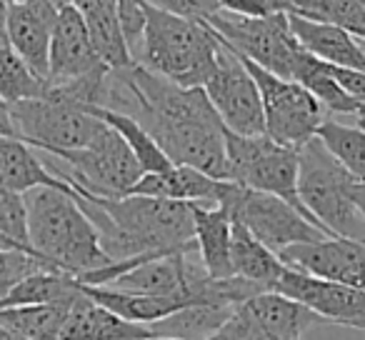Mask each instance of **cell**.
I'll use <instances>...</instances> for the list:
<instances>
[{"label": "cell", "mask_w": 365, "mask_h": 340, "mask_svg": "<svg viewBox=\"0 0 365 340\" xmlns=\"http://www.w3.org/2000/svg\"><path fill=\"white\" fill-rule=\"evenodd\" d=\"M13 340H28V338H21V335H16V338H13Z\"/></svg>", "instance_id": "bcb514c9"}, {"label": "cell", "mask_w": 365, "mask_h": 340, "mask_svg": "<svg viewBox=\"0 0 365 340\" xmlns=\"http://www.w3.org/2000/svg\"><path fill=\"white\" fill-rule=\"evenodd\" d=\"M106 63L93 48L88 28L73 3L58 11V21L51 38V56H48V86H61L78 78L106 71Z\"/></svg>", "instance_id": "9a60e30c"}, {"label": "cell", "mask_w": 365, "mask_h": 340, "mask_svg": "<svg viewBox=\"0 0 365 340\" xmlns=\"http://www.w3.org/2000/svg\"><path fill=\"white\" fill-rule=\"evenodd\" d=\"M8 0H0V46H6L8 41Z\"/></svg>", "instance_id": "f35d334b"}, {"label": "cell", "mask_w": 365, "mask_h": 340, "mask_svg": "<svg viewBox=\"0 0 365 340\" xmlns=\"http://www.w3.org/2000/svg\"><path fill=\"white\" fill-rule=\"evenodd\" d=\"M86 110H91L96 118H101L106 125H110L113 130H118L123 135V140L130 145V150L135 153L138 163L145 173H160V170H168L173 165L168 160V155L160 150L153 135L145 130L138 118L128 115V113H120V110H110V108H98V105H88Z\"/></svg>", "instance_id": "4316f807"}, {"label": "cell", "mask_w": 365, "mask_h": 340, "mask_svg": "<svg viewBox=\"0 0 365 340\" xmlns=\"http://www.w3.org/2000/svg\"><path fill=\"white\" fill-rule=\"evenodd\" d=\"M195 220V245L205 270L213 278H230V238H233V215L228 205H198L193 203Z\"/></svg>", "instance_id": "ffe728a7"}, {"label": "cell", "mask_w": 365, "mask_h": 340, "mask_svg": "<svg viewBox=\"0 0 365 340\" xmlns=\"http://www.w3.org/2000/svg\"><path fill=\"white\" fill-rule=\"evenodd\" d=\"M0 180L16 193H26L38 185L73 190L61 175H56L41 160L33 145H28L18 135H0Z\"/></svg>", "instance_id": "7402d4cb"}, {"label": "cell", "mask_w": 365, "mask_h": 340, "mask_svg": "<svg viewBox=\"0 0 365 340\" xmlns=\"http://www.w3.org/2000/svg\"><path fill=\"white\" fill-rule=\"evenodd\" d=\"M73 6L81 13L101 61L113 71L133 66L130 51L118 23V0H73Z\"/></svg>", "instance_id": "603a6c76"}, {"label": "cell", "mask_w": 365, "mask_h": 340, "mask_svg": "<svg viewBox=\"0 0 365 340\" xmlns=\"http://www.w3.org/2000/svg\"><path fill=\"white\" fill-rule=\"evenodd\" d=\"M233 308L235 305L195 303L150 325L158 338L165 335V338H180V340H205L208 335H213L220 328V323L228 318Z\"/></svg>", "instance_id": "83f0119b"}, {"label": "cell", "mask_w": 365, "mask_h": 340, "mask_svg": "<svg viewBox=\"0 0 365 340\" xmlns=\"http://www.w3.org/2000/svg\"><path fill=\"white\" fill-rule=\"evenodd\" d=\"M76 195L88 218L96 223L103 248L113 260L198 248L193 203L135 193L120 198L91 193Z\"/></svg>", "instance_id": "7a4b0ae2"}, {"label": "cell", "mask_w": 365, "mask_h": 340, "mask_svg": "<svg viewBox=\"0 0 365 340\" xmlns=\"http://www.w3.org/2000/svg\"><path fill=\"white\" fill-rule=\"evenodd\" d=\"M23 203L33 253L53 268L81 278L113 263L96 223L78 203L76 190L38 185L23 193Z\"/></svg>", "instance_id": "3957f363"}, {"label": "cell", "mask_w": 365, "mask_h": 340, "mask_svg": "<svg viewBox=\"0 0 365 340\" xmlns=\"http://www.w3.org/2000/svg\"><path fill=\"white\" fill-rule=\"evenodd\" d=\"M355 203H358L360 213H363V218H365V180L355 183Z\"/></svg>", "instance_id": "ab89813d"}, {"label": "cell", "mask_w": 365, "mask_h": 340, "mask_svg": "<svg viewBox=\"0 0 365 340\" xmlns=\"http://www.w3.org/2000/svg\"><path fill=\"white\" fill-rule=\"evenodd\" d=\"M13 338H16V335H13L11 330L6 328V325L0 323V340H13Z\"/></svg>", "instance_id": "60d3db41"}, {"label": "cell", "mask_w": 365, "mask_h": 340, "mask_svg": "<svg viewBox=\"0 0 365 340\" xmlns=\"http://www.w3.org/2000/svg\"><path fill=\"white\" fill-rule=\"evenodd\" d=\"M150 340H180V338H165V335H160V338H150Z\"/></svg>", "instance_id": "f6af8a7d"}, {"label": "cell", "mask_w": 365, "mask_h": 340, "mask_svg": "<svg viewBox=\"0 0 365 340\" xmlns=\"http://www.w3.org/2000/svg\"><path fill=\"white\" fill-rule=\"evenodd\" d=\"M300 340H303V338H300Z\"/></svg>", "instance_id": "c3c4849f"}, {"label": "cell", "mask_w": 365, "mask_h": 340, "mask_svg": "<svg viewBox=\"0 0 365 340\" xmlns=\"http://www.w3.org/2000/svg\"><path fill=\"white\" fill-rule=\"evenodd\" d=\"M358 178L348 173L318 135L298 148V198L330 235L365 240V218L355 203Z\"/></svg>", "instance_id": "5b68a950"}, {"label": "cell", "mask_w": 365, "mask_h": 340, "mask_svg": "<svg viewBox=\"0 0 365 340\" xmlns=\"http://www.w3.org/2000/svg\"><path fill=\"white\" fill-rule=\"evenodd\" d=\"M108 108L138 118L173 165H190L228 180L225 125L200 86H178L133 63L110 71Z\"/></svg>", "instance_id": "6da1fadb"}, {"label": "cell", "mask_w": 365, "mask_h": 340, "mask_svg": "<svg viewBox=\"0 0 365 340\" xmlns=\"http://www.w3.org/2000/svg\"><path fill=\"white\" fill-rule=\"evenodd\" d=\"M158 338L153 325L125 320L106 305L96 303L83 290L68 308L66 325L61 330V340H150Z\"/></svg>", "instance_id": "e0dca14e"}, {"label": "cell", "mask_w": 365, "mask_h": 340, "mask_svg": "<svg viewBox=\"0 0 365 340\" xmlns=\"http://www.w3.org/2000/svg\"><path fill=\"white\" fill-rule=\"evenodd\" d=\"M43 268H53V265L46 263L43 258H38V255L26 253V250L0 248V303L6 300V295L11 293L26 275L36 273V270H43Z\"/></svg>", "instance_id": "d6a6232c"}, {"label": "cell", "mask_w": 365, "mask_h": 340, "mask_svg": "<svg viewBox=\"0 0 365 340\" xmlns=\"http://www.w3.org/2000/svg\"><path fill=\"white\" fill-rule=\"evenodd\" d=\"M58 11L61 8L51 0H21L8 6V41L43 81H48V56Z\"/></svg>", "instance_id": "2e32d148"}, {"label": "cell", "mask_w": 365, "mask_h": 340, "mask_svg": "<svg viewBox=\"0 0 365 340\" xmlns=\"http://www.w3.org/2000/svg\"><path fill=\"white\" fill-rule=\"evenodd\" d=\"M225 158H228V180L243 188L278 195L318 225V220L308 213V208L298 198V148L275 143L265 133L238 135V133L225 130Z\"/></svg>", "instance_id": "ba28073f"}, {"label": "cell", "mask_w": 365, "mask_h": 340, "mask_svg": "<svg viewBox=\"0 0 365 340\" xmlns=\"http://www.w3.org/2000/svg\"><path fill=\"white\" fill-rule=\"evenodd\" d=\"M48 93V81L28 68V63L13 51L11 43L0 46V96L8 103L41 98Z\"/></svg>", "instance_id": "1f68e13d"}, {"label": "cell", "mask_w": 365, "mask_h": 340, "mask_svg": "<svg viewBox=\"0 0 365 340\" xmlns=\"http://www.w3.org/2000/svg\"><path fill=\"white\" fill-rule=\"evenodd\" d=\"M118 23H120L123 38H125L133 63H135L148 23V3L145 0H118Z\"/></svg>", "instance_id": "836d02e7"}, {"label": "cell", "mask_w": 365, "mask_h": 340, "mask_svg": "<svg viewBox=\"0 0 365 340\" xmlns=\"http://www.w3.org/2000/svg\"><path fill=\"white\" fill-rule=\"evenodd\" d=\"M270 340H300L313 325L323 323L313 310L293 298H285L278 290H263L243 300Z\"/></svg>", "instance_id": "44dd1931"}, {"label": "cell", "mask_w": 365, "mask_h": 340, "mask_svg": "<svg viewBox=\"0 0 365 340\" xmlns=\"http://www.w3.org/2000/svg\"><path fill=\"white\" fill-rule=\"evenodd\" d=\"M278 258L290 268H298L315 278L365 290V240L325 235L310 243L288 245L280 250Z\"/></svg>", "instance_id": "5bb4252c"}, {"label": "cell", "mask_w": 365, "mask_h": 340, "mask_svg": "<svg viewBox=\"0 0 365 340\" xmlns=\"http://www.w3.org/2000/svg\"><path fill=\"white\" fill-rule=\"evenodd\" d=\"M48 155L58 160L51 170L61 175L76 193L120 198L130 193V188L145 173L130 145L110 125L103 128L88 145Z\"/></svg>", "instance_id": "8992f818"}, {"label": "cell", "mask_w": 365, "mask_h": 340, "mask_svg": "<svg viewBox=\"0 0 365 340\" xmlns=\"http://www.w3.org/2000/svg\"><path fill=\"white\" fill-rule=\"evenodd\" d=\"M285 13L330 23L365 41V0H290Z\"/></svg>", "instance_id": "4dcf8cb0"}, {"label": "cell", "mask_w": 365, "mask_h": 340, "mask_svg": "<svg viewBox=\"0 0 365 340\" xmlns=\"http://www.w3.org/2000/svg\"><path fill=\"white\" fill-rule=\"evenodd\" d=\"M355 118H358V120L365 125V103H360V105H358V110H355Z\"/></svg>", "instance_id": "b9f144b4"}, {"label": "cell", "mask_w": 365, "mask_h": 340, "mask_svg": "<svg viewBox=\"0 0 365 340\" xmlns=\"http://www.w3.org/2000/svg\"><path fill=\"white\" fill-rule=\"evenodd\" d=\"M333 78L340 83L345 93L350 98H355L358 103H365V73L363 71H353V68H338V66H328Z\"/></svg>", "instance_id": "8d00e7d4"}, {"label": "cell", "mask_w": 365, "mask_h": 340, "mask_svg": "<svg viewBox=\"0 0 365 340\" xmlns=\"http://www.w3.org/2000/svg\"><path fill=\"white\" fill-rule=\"evenodd\" d=\"M0 135H16V128H13L11 118V103L0 96Z\"/></svg>", "instance_id": "74e56055"}, {"label": "cell", "mask_w": 365, "mask_h": 340, "mask_svg": "<svg viewBox=\"0 0 365 340\" xmlns=\"http://www.w3.org/2000/svg\"><path fill=\"white\" fill-rule=\"evenodd\" d=\"M295 83H300L303 88H308L315 98L320 101V105L330 113V115H355L360 103L355 98H350L348 93L340 88V83L333 78L328 63L318 61L315 56H305L303 66L298 68L293 78Z\"/></svg>", "instance_id": "f546056e"}, {"label": "cell", "mask_w": 365, "mask_h": 340, "mask_svg": "<svg viewBox=\"0 0 365 340\" xmlns=\"http://www.w3.org/2000/svg\"><path fill=\"white\" fill-rule=\"evenodd\" d=\"M230 185H233V180L213 178V175L195 170L190 165H170L160 173H143L140 180L130 188V193L185 200V203L198 205H220L228 195Z\"/></svg>", "instance_id": "ac0fdd59"}, {"label": "cell", "mask_w": 365, "mask_h": 340, "mask_svg": "<svg viewBox=\"0 0 365 340\" xmlns=\"http://www.w3.org/2000/svg\"><path fill=\"white\" fill-rule=\"evenodd\" d=\"M145 3L158 11L190 18V21H208L210 16L220 11L218 0H145Z\"/></svg>", "instance_id": "e575fe53"}, {"label": "cell", "mask_w": 365, "mask_h": 340, "mask_svg": "<svg viewBox=\"0 0 365 340\" xmlns=\"http://www.w3.org/2000/svg\"><path fill=\"white\" fill-rule=\"evenodd\" d=\"M205 23L235 53L288 81H293L308 56V51L290 31L285 11L270 16H238V13L218 11Z\"/></svg>", "instance_id": "52a82bcc"}, {"label": "cell", "mask_w": 365, "mask_h": 340, "mask_svg": "<svg viewBox=\"0 0 365 340\" xmlns=\"http://www.w3.org/2000/svg\"><path fill=\"white\" fill-rule=\"evenodd\" d=\"M11 118L16 135L43 153L83 148L106 128L91 110L53 91L11 103Z\"/></svg>", "instance_id": "9c48e42d"}, {"label": "cell", "mask_w": 365, "mask_h": 340, "mask_svg": "<svg viewBox=\"0 0 365 340\" xmlns=\"http://www.w3.org/2000/svg\"><path fill=\"white\" fill-rule=\"evenodd\" d=\"M223 205L230 208L233 220L245 225L273 253H280L288 245L310 243V240H320L330 235L278 195L243 188L238 183L230 185Z\"/></svg>", "instance_id": "8fae6325"}, {"label": "cell", "mask_w": 365, "mask_h": 340, "mask_svg": "<svg viewBox=\"0 0 365 340\" xmlns=\"http://www.w3.org/2000/svg\"><path fill=\"white\" fill-rule=\"evenodd\" d=\"M273 3H278V6L283 8V11H288V3H290V0H273Z\"/></svg>", "instance_id": "ee69618b"}, {"label": "cell", "mask_w": 365, "mask_h": 340, "mask_svg": "<svg viewBox=\"0 0 365 340\" xmlns=\"http://www.w3.org/2000/svg\"><path fill=\"white\" fill-rule=\"evenodd\" d=\"M220 11L238 13V16H270L283 8L273 0H218Z\"/></svg>", "instance_id": "d590c367"}, {"label": "cell", "mask_w": 365, "mask_h": 340, "mask_svg": "<svg viewBox=\"0 0 365 340\" xmlns=\"http://www.w3.org/2000/svg\"><path fill=\"white\" fill-rule=\"evenodd\" d=\"M8 3H21V0H8ZM51 3H56L58 8H63V6H68V3H73V0H51Z\"/></svg>", "instance_id": "7bdbcfd3"}, {"label": "cell", "mask_w": 365, "mask_h": 340, "mask_svg": "<svg viewBox=\"0 0 365 340\" xmlns=\"http://www.w3.org/2000/svg\"><path fill=\"white\" fill-rule=\"evenodd\" d=\"M325 148L330 150V155L340 163L343 168H348V173L355 175L358 180H365V125L355 123V125H345V123L335 120V118H325L320 123L318 133Z\"/></svg>", "instance_id": "f1b7e54d"}, {"label": "cell", "mask_w": 365, "mask_h": 340, "mask_svg": "<svg viewBox=\"0 0 365 340\" xmlns=\"http://www.w3.org/2000/svg\"><path fill=\"white\" fill-rule=\"evenodd\" d=\"M81 285L96 303L106 305L108 310L118 313L120 318L135 320V323H148V325L158 323V320L168 318V315L178 313L182 308H188V305H195L193 300L182 298V295H143V293H125V290L108 288V285H86V283Z\"/></svg>", "instance_id": "cb8c5ba5"}, {"label": "cell", "mask_w": 365, "mask_h": 340, "mask_svg": "<svg viewBox=\"0 0 365 340\" xmlns=\"http://www.w3.org/2000/svg\"><path fill=\"white\" fill-rule=\"evenodd\" d=\"M73 300H68V303H33L0 308V323L6 325L13 335H21V338L28 340H61V330L66 325L68 308L73 305Z\"/></svg>", "instance_id": "484cf974"}, {"label": "cell", "mask_w": 365, "mask_h": 340, "mask_svg": "<svg viewBox=\"0 0 365 340\" xmlns=\"http://www.w3.org/2000/svg\"><path fill=\"white\" fill-rule=\"evenodd\" d=\"M288 23L298 43L315 56L318 61L338 68H353V71L365 73V51L363 43L353 38L348 31L330 23H318L310 18L288 13Z\"/></svg>", "instance_id": "d6986e66"}, {"label": "cell", "mask_w": 365, "mask_h": 340, "mask_svg": "<svg viewBox=\"0 0 365 340\" xmlns=\"http://www.w3.org/2000/svg\"><path fill=\"white\" fill-rule=\"evenodd\" d=\"M360 43H363V51H365V41H360Z\"/></svg>", "instance_id": "7dc6e473"}, {"label": "cell", "mask_w": 365, "mask_h": 340, "mask_svg": "<svg viewBox=\"0 0 365 340\" xmlns=\"http://www.w3.org/2000/svg\"><path fill=\"white\" fill-rule=\"evenodd\" d=\"M238 58L243 61V66L248 68L255 86H258L260 103H263L265 135L290 148H300L305 140H310L318 133L320 123L330 115L320 105L318 98L300 83L275 76V73L255 66L253 61H248L240 53Z\"/></svg>", "instance_id": "30bf717a"}, {"label": "cell", "mask_w": 365, "mask_h": 340, "mask_svg": "<svg viewBox=\"0 0 365 340\" xmlns=\"http://www.w3.org/2000/svg\"><path fill=\"white\" fill-rule=\"evenodd\" d=\"M218 51L220 41L205 21H190L148 6L145 33L135 56V63L148 71L178 86L203 88L215 68Z\"/></svg>", "instance_id": "277c9868"}, {"label": "cell", "mask_w": 365, "mask_h": 340, "mask_svg": "<svg viewBox=\"0 0 365 340\" xmlns=\"http://www.w3.org/2000/svg\"><path fill=\"white\" fill-rule=\"evenodd\" d=\"M220 41V38H218ZM203 91L208 96L213 110L218 113L225 130L238 133V135H260L265 133L263 103L250 71L243 66L238 53L230 51L220 41L218 61L203 83Z\"/></svg>", "instance_id": "7c38bea8"}, {"label": "cell", "mask_w": 365, "mask_h": 340, "mask_svg": "<svg viewBox=\"0 0 365 340\" xmlns=\"http://www.w3.org/2000/svg\"><path fill=\"white\" fill-rule=\"evenodd\" d=\"M230 260H233V273L250 283L260 285L265 290H273L278 278L283 275L285 263L278 253L263 245L245 225L233 220V238H230Z\"/></svg>", "instance_id": "d4e9b609"}, {"label": "cell", "mask_w": 365, "mask_h": 340, "mask_svg": "<svg viewBox=\"0 0 365 340\" xmlns=\"http://www.w3.org/2000/svg\"><path fill=\"white\" fill-rule=\"evenodd\" d=\"M273 290L303 303L323 323L365 330V290L335 283V280L315 278V275L290 268V265H285Z\"/></svg>", "instance_id": "4fadbf2b"}]
</instances>
